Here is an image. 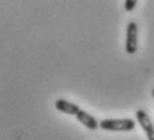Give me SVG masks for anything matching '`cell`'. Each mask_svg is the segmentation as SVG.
Wrapping results in <instances>:
<instances>
[{
    "mask_svg": "<svg viewBox=\"0 0 154 140\" xmlns=\"http://www.w3.org/2000/svg\"><path fill=\"white\" fill-rule=\"evenodd\" d=\"M99 128L112 132H130L135 128V121L131 119H105L99 121Z\"/></svg>",
    "mask_w": 154,
    "mask_h": 140,
    "instance_id": "cell-1",
    "label": "cell"
},
{
    "mask_svg": "<svg viewBox=\"0 0 154 140\" xmlns=\"http://www.w3.org/2000/svg\"><path fill=\"white\" fill-rule=\"evenodd\" d=\"M125 50L127 54H135L138 50V26L135 22L127 23Z\"/></svg>",
    "mask_w": 154,
    "mask_h": 140,
    "instance_id": "cell-2",
    "label": "cell"
},
{
    "mask_svg": "<svg viewBox=\"0 0 154 140\" xmlns=\"http://www.w3.org/2000/svg\"><path fill=\"white\" fill-rule=\"evenodd\" d=\"M135 117H137L138 124H140L141 128L146 133L147 140H154V124H153L152 119L149 117V115L145 111H142V109H138L135 112Z\"/></svg>",
    "mask_w": 154,
    "mask_h": 140,
    "instance_id": "cell-3",
    "label": "cell"
},
{
    "mask_svg": "<svg viewBox=\"0 0 154 140\" xmlns=\"http://www.w3.org/2000/svg\"><path fill=\"white\" fill-rule=\"evenodd\" d=\"M75 117H76V120H78L79 123L83 124V125L87 128V129H90V131H95V129H98L99 128L98 120H97L93 115H90L88 112L83 111V109H79V112L75 115Z\"/></svg>",
    "mask_w": 154,
    "mask_h": 140,
    "instance_id": "cell-4",
    "label": "cell"
},
{
    "mask_svg": "<svg viewBox=\"0 0 154 140\" xmlns=\"http://www.w3.org/2000/svg\"><path fill=\"white\" fill-rule=\"evenodd\" d=\"M55 108H56V111H59L62 113H66V115H70V116H75L76 113L79 112L81 106L71 103V101L64 100V98H58V100L55 101Z\"/></svg>",
    "mask_w": 154,
    "mask_h": 140,
    "instance_id": "cell-5",
    "label": "cell"
},
{
    "mask_svg": "<svg viewBox=\"0 0 154 140\" xmlns=\"http://www.w3.org/2000/svg\"><path fill=\"white\" fill-rule=\"evenodd\" d=\"M137 3H138V0H125V11L131 12V11L135 8Z\"/></svg>",
    "mask_w": 154,
    "mask_h": 140,
    "instance_id": "cell-6",
    "label": "cell"
},
{
    "mask_svg": "<svg viewBox=\"0 0 154 140\" xmlns=\"http://www.w3.org/2000/svg\"><path fill=\"white\" fill-rule=\"evenodd\" d=\"M152 94H153V97H154V89H153V90H152Z\"/></svg>",
    "mask_w": 154,
    "mask_h": 140,
    "instance_id": "cell-7",
    "label": "cell"
}]
</instances>
